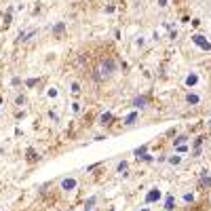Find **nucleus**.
Returning <instances> with one entry per match:
<instances>
[{"label":"nucleus","instance_id":"34","mask_svg":"<svg viewBox=\"0 0 211 211\" xmlns=\"http://www.w3.org/2000/svg\"><path fill=\"white\" fill-rule=\"evenodd\" d=\"M0 103H2V101H0Z\"/></svg>","mask_w":211,"mask_h":211},{"label":"nucleus","instance_id":"13","mask_svg":"<svg viewBox=\"0 0 211 211\" xmlns=\"http://www.w3.org/2000/svg\"><path fill=\"white\" fill-rule=\"evenodd\" d=\"M188 142V135H177L173 139V146H182V144H186Z\"/></svg>","mask_w":211,"mask_h":211},{"label":"nucleus","instance_id":"19","mask_svg":"<svg viewBox=\"0 0 211 211\" xmlns=\"http://www.w3.org/2000/svg\"><path fill=\"white\" fill-rule=\"evenodd\" d=\"M205 175H203V186H207V188H211V175H207V171H203Z\"/></svg>","mask_w":211,"mask_h":211},{"label":"nucleus","instance_id":"14","mask_svg":"<svg viewBox=\"0 0 211 211\" xmlns=\"http://www.w3.org/2000/svg\"><path fill=\"white\" fill-rule=\"evenodd\" d=\"M95 203H97V196H91V198H89V201H87V203H85V211H91Z\"/></svg>","mask_w":211,"mask_h":211},{"label":"nucleus","instance_id":"33","mask_svg":"<svg viewBox=\"0 0 211 211\" xmlns=\"http://www.w3.org/2000/svg\"><path fill=\"white\" fill-rule=\"evenodd\" d=\"M209 125H211V120H209Z\"/></svg>","mask_w":211,"mask_h":211},{"label":"nucleus","instance_id":"9","mask_svg":"<svg viewBox=\"0 0 211 211\" xmlns=\"http://www.w3.org/2000/svg\"><path fill=\"white\" fill-rule=\"evenodd\" d=\"M139 118V112H131V114H127V118H125V125H135V120Z\"/></svg>","mask_w":211,"mask_h":211},{"label":"nucleus","instance_id":"24","mask_svg":"<svg viewBox=\"0 0 211 211\" xmlns=\"http://www.w3.org/2000/svg\"><path fill=\"white\" fill-rule=\"evenodd\" d=\"M15 103H17V106H23V103H25V95H17V97H15Z\"/></svg>","mask_w":211,"mask_h":211},{"label":"nucleus","instance_id":"15","mask_svg":"<svg viewBox=\"0 0 211 211\" xmlns=\"http://www.w3.org/2000/svg\"><path fill=\"white\" fill-rule=\"evenodd\" d=\"M184 203H194V194H192V192H184Z\"/></svg>","mask_w":211,"mask_h":211},{"label":"nucleus","instance_id":"31","mask_svg":"<svg viewBox=\"0 0 211 211\" xmlns=\"http://www.w3.org/2000/svg\"><path fill=\"white\" fill-rule=\"evenodd\" d=\"M158 2V6H167V2H169V0H156Z\"/></svg>","mask_w":211,"mask_h":211},{"label":"nucleus","instance_id":"3","mask_svg":"<svg viewBox=\"0 0 211 211\" xmlns=\"http://www.w3.org/2000/svg\"><path fill=\"white\" fill-rule=\"evenodd\" d=\"M76 186H78V182L74 177H64L61 180V190H66V192H74Z\"/></svg>","mask_w":211,"mask_h":211},{"label":"nucleus","instance_id":"10","mask_svg":"<svg viewBox=\"0 0 211 211\" xmlns=\"http://www.w3.org/2000/svg\"><path fill=\"white\" fill-rule=\"evenodd\" d=\"M146 152H148V146L144 144V146H139V148H135V152H133V156H135V158H137V161H139V158H142V156H144Z\"/></svg>","mask_w":211,"mask_h":211},{"label":"nucleus","instance_id":"7","mask_svg":"<svg viewBox=\"0 0 211 211\" xmlns=\"http://www.w3.org/2000/svg\"><path fill=\"white\" fill-rule=\"evenodd\" d=\"M146 103H148V97H146V95H137V97L133 99V106H135V108H139V110L146 108Z\"/></svg>","mask_w":211,"mask_h":211},{"label":"nucleus","instance_id":"27","mask_svg":"<svg viewBox=\"0 0 211 211\" xmlns=\"http://www.w3.org/2000/svg\"><path fill=\"white\" fill-rule=\"evenodd\" d=\"M175 148H177V152H188V146H186V144H182V146H175Z\"/></svg>","mask_w":211,"mask_h":211},{"label":"nucleus","instance_id":"8","mask_svg":"<svg viewBox=\"0 0 211 211\" xmlns=\"http://www.w3.org/2000/svg\"><path fill=\"white\" fill-rule=\"evenodd\" d=\"M165 211H173L175 209V198L171 196V194H167V198H165V207H163Z\"/></svg>","mask_w":211,"mask_h":211},{"label":"nucleus","instance_id":"4","mask_svg":"<svg viewBox=\"0 0 211 211\" xmlns=\"http://www.w3.org/2000/svg\"><path fill=\"white\" fill-rule=\"evenodd\" d=\"M161 190H158V188H152L150 192H148V194H146V203H156V201H161Z\"/></svg>","mask_w":211,"mask_h":211},{"label":"nucleus","instance_id":"29","mask_svg":"<svg viewBox=\"0 0 211 211\" xmlns=\"http://www.w3.org/2000/svg\"><path fill=\"white\" fill-rule=\"evenodd\" d=\"M49 97H57V89H51L49 91Z\"/></svg>","mask_w":211,"mask_h":211},{"label":"nucleus","instance_id":"21","mask_svg":"<svg viewBox=\"0 0 211 211\" xmlns=\"http://www.w3.org/2000/svg\"><path fill=\"white\" fill-rule=\"evenodd\" d=\"M36 158H38V156H36V152H34V148H30V150H28V161H30V163H34Z\"/></svg>","mask_w":211,"mask_h":211},{"label":"nucleus","instance_id":"12","mask_svg":"<svg viewBox=\"0 0 211 211\" xmlns=\"http://www.w3.org/2000/svg\"><path fill=\"white\" fill-rule=\"evenodd\" d=\"M64 30H66V25L59 21V23L55 25V28H53V34H55V36H64Z\"/></svg>","mask_w":211,"mask_h":211},{"label":"nucleus","instance_id":"16","mask_svg":"<svg viewBox=\"0 0 211 211\" xmlns=\"http://www.w3.org/2000/svg\"><path fill=\"white\" fill-rule=\"evenodd\" d=\"M11 19H13V6H8L6 15H4V23H11Z\"/></svg>","mask_w":211,"mask_h":211},{"label":"nucleus","instance_id":"6","mask_svg":"<svg viewBox=\"0 0 211 211\" xmlns=\"http://www.w3.org/2000/svg\"><path fill=\"white\" fill-rule=\"evenodd\" d=\"M184 82H186V87H194L196 82H198V74H194V72H190L186 78H184Z\"/></svg>","mask_w":211,"mask_h":211},{"label":"nucleus","instance_id":"20","mask_svg":"<svg viewBox=\"0 0 211 211\" xmlns=\"http://www.w3.org/2000/svg\"><path fill=\"white\" fill-rule=\"evenodd\" d=\"M36 34H38V30H30V32H25V40H23V42H28V40H32L34 36H36Z\"/></svg>","mask_w":211,"mask_h":211},{"label":"nucleus","instance_id":"2","mask_svg":"<svg viewBox=\"0 0 211 211\" xmlns=\"http://www.w3.org/2000/svg\"><path fill=\"white\" fill-rule=\"evenodd\" d=\"M99 72H103V76H110L112 72H116V61H114V59H103Z\"/></svg>","mask_w":211,"mask_h":211},{"label":"nucleus","instance_id":"28","mask_svg":"<svg viewBox=\"0 0 211 211\" xmlns=\"http://www.w3.org/2000/svg\"><path fill=\"white\" fill-rule=\"evenodd\" d=\"M114 8H116L114 4H108V6H106V13H114Z\"/></svg>","mask_w":211,"mask_h":211},{"label":"nucleus","instance_id":"23","mask_svg":"<svg viewBox=\"0 0 211 211\" xmlns=\"http://www.w3.org/2000/svg\"><path fill=\"white\" fill-rule=\"evenodd\" d=\"M139 161H142V163H152L154 158H152V154H148V152H146V154H144L142 158H139Z\"/></svg>","mask_w":211,"mask_h":211},{"label":"nucleus","instance_id":"22","mask_svg":"<svg viewBox=\"0 0 211 211\" xmlns=\"http://www.w3.org/2000/svg\"><path fill=\"white\" fill-rule=\"evenodd\" d=\"M70 91H72V93H78V91H80V85H78V82H70Z\"/></svg>","mask_w":211,"mask_h":211},{"label":"nucleus","instance_id":"17","mask_svg":"<svg viewBox=\"0 0 211 211\" xmlns=\"http://www.w3.org/2000/svg\"><path fill=\"white\" fill-rule=\"evenodd\" d=\"M167 161H169V165H180V163H182V158H180L177 154H173V156L167 158Z\"/></svg>","mask_w":211,"mask_h":211},{"label":"nucleus","instance_id":"25","mask_svg":"<svg viewBox=\"0 0 211 211\" xmlns=\"http://www.w3.org/2000/svg\"><path fill=\"white\" fill-rule=\"evenodd\" d=\"M36 85H38L36 78H28V80H25V87H36Z\"/></svg>","mask_w":211,"mask_h":211},{"label":"nucleus","instance_id":"5","mask_svg":"<svg viewBox=\"0 0 211 211\" xmlns=\"http://www.w3.org/2000/svg\"><path fill=\"white\" fill-rule=\"evenodd\" d=\"M112 120H114L112 112H103L101 116H99V125H101V127H108V125H112Z\"/></svg>","mask_w":211,"mask_h":211},{"label":"nucleus","instance_id":"11","mask_svg":"<svg viewBox=\"0 0 211 211\" xmlns=\"http://www.w3.org/2000/svg\"><path fill=\"white\" fill-rule=\"evenodd\" d=\"M186 101H188L190 106H196V103L201 101V97H198L196 93H188V95H186Z\"/></svg>","mask_w":211,"mask_h":211},{"label":"nucleus","instance_id":"1","mask_svg":"<svg viewBox=\"0 0 211 211\" xmlns=\"http://www.w3.org/2000/svg\"><path fill=\"white\" fill-rule=\"evenodd\" d=\"M192 42H194L196 47H201L203 51H211V42L203 36V34H194V36H192Z\"/></svg>","mask_w":211,"mask_h":211},{"label":"nucleus","instance_id":"26","mask_svg":"<svg viewBox=\"0 0 211 211\" xmlns=\"http://www.w3.org/2000/svg\"><path fill=\"white\" fill-rule=\"evenodd\" d=\"M203 139H205L203 135H201V137H196V139H194V148H201V146H203Z\"/></svg>","mask_w":211,"mask_h":211},{"label":"nucleus","instance_id":"18","mask_svg":"<svg viewBox=\"0 0 211 211\" xmlns=\"http://www.w3.org/2000/svg\"><path fill=\"white\" fill-rule=\"evenodd\" d=\"M127 167H129V165H127V161H120V163L116 165V171H118V173H122V171H127Z\"/></svg>","mask_w":211,"mask_h":211},{"label":"nucleus","instance_id":"30","mask_svg":"<svg viewBox=\"0 0 211 211\" xmlns=\"http://www.w3.org/2000/svg\"><path fill=\"white\" fill-rule=\"evenodd\" d=\"M72 110L74 112H80V103H72Z\"/></svg>","mask_w":211,"mask_h":211},{"label":"nucleus","instance_id":"32","mask_svg":"<svg viewBox=\"0 0 211 211\" xmlns=\"http://www.w3.org/2000/svg\"><path fill=\"white\" fill-rule=\"evenodd\" d=\"M139 211H150V209H139Z\"/></svg>","mask_w":211,"mask_h":211}]
</instances>
